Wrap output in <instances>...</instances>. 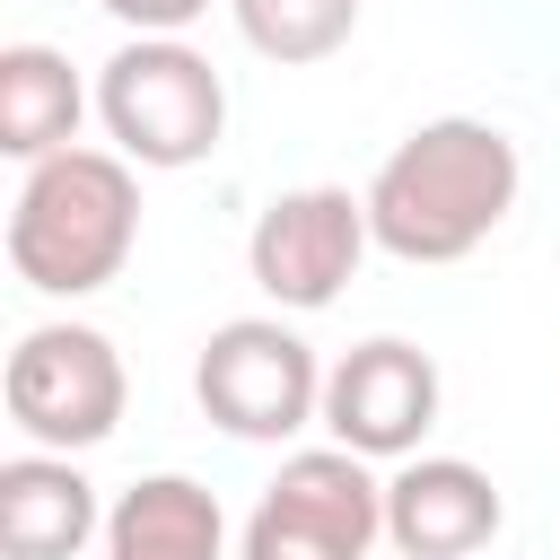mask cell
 Wrapping results in <instances>:
<instances>
[{"instance_id":"obj_1","label":"cell","mask_w":560,"mask_h":560,"mask_svg":"<svg viewBox=\"0 0 560 560\" xmlns=\"http://www.w3.org/2000/svg\"><path fill=\"white\" fill-rule=\"evenodd\" d=\"M525 192V158L499 122L481 114H438V122H411L376 175H368V228H376V254L394 262H464L472 245H490L508 228Z\"/></svg>"},{"instance_id":"obj_2","label":"cell","mask_w":560,"mask_h":560,"mask_svg":"<svg viewBox=\"0 0 560 560\" xmlns=\"http://www.w3.org/2000/svg\"><path fill=\"white\" fill-rule=\"evenodd\" d=\"M140 245V166L122 149H61L9 201V271L35 298H96Z\"/></svg>"},{"instance_id":"obj_3","label":"cell","mask_w":560,"mask_h":560,"mask_svg":"<svg viewBox=\"0 0 560 560\" xmlns=\"http://www.w3.org/2000/svg\"><path fill=\"white\" fill-rule=\"evenodd\" d=\"M96 122L131 166L184 175L228 140V79L184 35H131L96 70Z\"/></svg>"},{"instance_id":"obj_4","label":"cell","mask_w":560,"mask_h":560,"mask_svg":"<svg viewBox=\"0 0 560 560\" xmlns=\"http://www.w3.org/2000/svg\"><path fill=\"white\" fill-rule=\"evenodd\" d=\"M385 542V472L350 446H289L236 525V560H368Z\"/></svg>"},{"instance_id":"obj_5","label":"cell","mask_w":560,"mask_h":560,"mask_svg":"<svg viewBox=\"0 0 560 560\" xmlns=\"http://www.w3.org/2000/svg\"><path fill=\"white\" fill-rule=\"evenodd\" d=\"M192 402L210 411V429L245 446H289L324 429V359L280 315H228L192 359Z\"/></svg>"},{"instance_id":"obj_6","label":"cell","mask_w":560,"mask_h":560,"mask_svg":"<svg viewBox=\"0 0 560 560\" xmlns=\"http://www.w3.org/2000/svg\"><path fill=\"white\" fill-rule=\"evenodd\" d=\"M0 402H9V429L44 455H88L122 429V402H131V376H122V350L61 315V324H35L18 332L9 350V376H0Z\"/></svg>"},{"instance_id":"obj_7","label":"cell","mask_w":560,"mask_h":560,"mask_svg":"<svg viewBox=\"0 0 560 560\" xmlns=\"http://www.w3.org/2000/svg\"><path fill=\"white\" fill-rule=\"evenodd\" d=\"M368 245H376L368 192H350V184H289L245 228V280L280 315H315V306H332L359 280Z\"/></svg>"},{"instance_id":"obj_8","label":"cell","mask_w":560,"mask_h":560,"mask_svg":"<svg viewBox=\"0 0 560 560\" xmlns=\"http://www.w3.org/2000/svg\"><path fill=\"white\" fill-rule=\"evenodd\" d=\"M438 402H446V376L402 332H368L324 368V438L368 464H411L420 438L438 429Z\"/></svg>"},{"instance_id":"obj_9","label":"cell","mask_w":560,"mask_h":560,"mask_svg":"<svg viewBox=\"0 0 560 560\" xmlns=\"http://www.w3.org/2000/svg\"><path fill=\"white\" fill-rule=\"evenodd\" d=\"M508 525V499L464 455H411L385 472V542L394 560H481Z\"/></svg>"},{"instance_id":"obj_10","label":"cell","mask_w":560,"mask_h":560,"mask_svg":"<svg viewBox=\"0 0 560 560\" xmlns=\"http://www.w3.org/2000/svg\"><path fill=\"white\" fill-rule=\"evenodd\" d=\"M88 542H105V499L79 472V455H9L0 464V551L9 560H79Z\"/></svg>"},{"instance_id":"obj_11","label":"cell","mask_w":560,"mask_h":560,"mask_svg":"<svg viewBox=\"0 0 560 560\" xmlns=\"http://www.w3.org/2000/svg\"><path fill=\"white\" fill-rule=\"evenodd\" d=\"M96 560H236L228 508L192 472H140L131 490H114Z\"/></svg>"},{"instance_id":"obj_12","label":"cell","mask_w":560,"mask_h":560,"mask_svg":"<svg viewBox=\"0 0 560 560\" xmlns=\"http://www.w3.org/2000/svg\"><path fill=\"white\" fill-rule=\"evenodd\" d=\"M88 88L70 70V52L52 44H9L0 52V149L18 166H44L61 149H79V122H88Z\"/></svg>"},{"instance_id":"obj_13","label":"cell","mask_w":560,"mask_h":560,"mask_svg":"<svg viewBox=\"0 0 560 560\" xmlns=\"http://www.w3.org/2000/svg\"><path fill=\"white\" fill-rule=\"evenodd\" d=\"M228 18L280 70H315L359 35V0H228Z\"/></svg>"},{"instance_id":"obj_14","label":"cell","mask_w":560,"mask_h":560,"mask_svg":"<svg viewBox=\"0 0 560 560\" xmlns=\"http://www.w3.org/2000/svg\"><path fill=\"white\" fill-rule=\"evenodd\" d=\"M114 26H131V35H184V26H201L210 18V0H96Z\"/></svg>"}]
</instances>
